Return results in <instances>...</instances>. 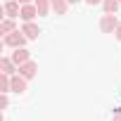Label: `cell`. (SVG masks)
<instances>
[{"instance_id": "1", "label": "cell", "mask_w": 121, "mask_h": 121, "mask_svg": "<svg viewBox=\"0 0 121 121\" xmlns=\"http://www.w3.org/2000/svg\"><path fill=\"white\" fill-rule=\"evenodd\" d=\"M26 40H29V38H26V36H24L19 29L5 36V45H7V48H12V50H17V48H24V45H26Z\"/></svg>"}, {"instance_id": "2", "label": "cell", "mask_w": 121, "mask_h": 121, "mask_svg": "<svg viewBox=\"0 0 121 121\" xmlns=\"http://www.w3.org/2000/svg\"><path fill=\"white\" fill-rule=\"evenodd\" d=\"M119 24H121V22L116 19V14H107V12H104L102 19H100V31H102V33H114Z\"/></svg>"}, {"instance_id": "3", "label": "cell", "mask_w": 121, "mask_h": 121, "mask_svg": "<svg viewBox=\"0 0 121 121\" xmlns=\"http://www.w3.org/2000/svg\"><path fill=\"white\" fill-rule=\"evenodd\" d=\"M5 17H10V19H14V17H19V12H22V3L19 0H5Z\"/></svg>"}, {"instance_id": "4", "label": "cell", "mask_w": 121, "mask_h": 121, "mask_svg": "<svg viewBox=\"0 0 121 121\" xmlns=\"http://www.w3.org/2000/svg\"><path fill=\"white\" fill-rule=\"evenodd\" d=\"M19 74H22L24 78H29V81H31V78L38 74V64L33 62V59H29V62H24V64L19 67Z\"/></svg>"}, {"instance_id": "5", "label": "cell", "mask_w": 121, "mask_h": 121, "mask_svg": "<svg viewBox=\"0 0 121 121\" xmlns=\"http://www.w3.org/2000/svg\"><path fill=\"white\" fill-rule=\"evenodd\" d=\"M10 57L14 59V64H17V67H22L24 62H29V59H31V52H29L26 48H17V50H14Z\"/></svg>"}, {"instance_id": "6", "label": "cell", "mask_w": 121, "mask_h": 121, "mask_svg": "<svg viewBox=\"0 0 121 121\" xmlns=\"http://www.w3.org/2000/svg\"><path fill=\"white\" fill-rule=\"evenodd\" d=\"M19 17H22L24 22H33V19L38 17V10H36V5H33V3H29V5H22V12H19Z\"/></svg>"}, {"instance_id": "7", "label": "cell", "mask_w": 121, "mask_h": 121, "mask_svg": "<svg viewBox=\"0 0 121 121\" xmlns=\"http://www.w3.org/2000/svg\"><path fill=\"white\" fill-rule=\"evenodd\" d=\"M22 33H24L29 40H36V38H38V33H40V29H38V24H33V22H24Z\"/></svg>"}, {"instance_id": "8", "label": "cell", "mask_w": 121, "mask_h": 121, "mask_svg": "<svg viewBox=\"0 0 121 121\" xmlns=\"http://www.w3.org/2000/svg\"><path fill=\"white\" fill-rule=\"evenodd\" d=\"M0 69H3L5 74H10V76H14V74L19 71V67L14 64V59H12V57H3V59H0Z\"/></svg>"}, {"instance_id": "9", "label": "cell", "mask_w": 121, "mask_h": 121, "mask_svg": "<svg viewBox=\"0 0 121 121\" xmlns=\"http://www.w3.org/2000/svg\"><path fill=\"white\" fill-rule=\"evenodd\" d=\"M26 83H29V78H24L19 71L12 76V93H24L26 90Z\"/></svg>"}, {"instance_id": "10", "label": "cell", "mask_w": 121, "mask_h": 121, "mask_svg": "<svg viewBox=\"0 0 121 121\" xmlns=\"http://www.w3.org/2000/svg\"><path fill=\"white\" fill-rule=\"evenodd\" d=\"M119 7H121L119 0H102V10H104L107 14H116V12H119Z\"/></svg>"}, {"instance_id": "11", "label": "cell", "mask_w": 121, "mask_h": 121, "mask_svg": "<svg viewBox=\"0 0 121 121\" xmlns=\"http://www.w3.org/2000/svg\"><path fill=\"white\" fill-rule=\"evenodd\" d=\"M36 10H38V17H45V14H50V10H52V5H50V0H36Z\"/></svg>"}, {"instance_id": "12", "label": "cell", "mask_w": 121, "mask_h": 121, "mask_svg": "<svg viewBox=\"0 0 121 121\" xmlns=\"http://www.w3.org/2000/svg\"><path fill=\"white\" fill-rule=\"evenodd\" d=\"M12 31H17V24H14V19H10V17H5L3 22H0V33H12Z\"/></svg>"}, {"instance_id": "13", "label": "cell", "mask_w": 121, "mask_h": 121, "mask_svg": "<svg viewBox=\"0 0 121 121\" xmlns=\"http://www.w3.org/2000/svg\"><path fill=\"white\" fill-rule=\"evenodd\" d=\"M50 5H52V10H55L57 14H67V10H69V0H50Z\"/></svg>"}, {"instance_id": "14", "label": "cell", "mask_w": 121, "mask_h": 121, "mask_svg": "<svg viewBox=\"0 0 121 121\" xmlns=\"http://www.w3.org/2000/svg\"><path fill=\"white\" fill-rule=\"evenodd\" d=\"M7 102H10L7 100V93H3V97H0V107H7Z\"/></svg>"}, {"instance_id": "15", "label": "cell", "mask_w": 121, "mask_h": 121, "mask_svg": "<svg viewBox=\"0 0 121 121\" xmlns=\"http://www.w3.org/2000/svg\"><path fill=\"white\" fill-rule=\"evenodd\" d=\"M112 121H121V109H114V119Z\"/></svg>"}, {"instance_id": "16", "label": "cell", "mask_w": 121, "mask_h": 121, "mask_svg": "<svg viewBox=\"0 0 121 121\" xmlns=\"http://www.w3.org/2000/svg\"><path fill=\"white\" fill-rule=\"evenodd\" d=\"M114 36H116V40H121V24L116 26V31H114Z\"/></svg>"}, {"instance_id": "17", "label": "cell", "mask_w": 121, "mask_h": 121, "mask_svg": "<svg viewBox=\"0 0 121 121\" xmlns=\"http://www.w3.org/2000/svg\"><path fill=\"white\" fill-rule=\"evenodd\" d=\"M83 3H88V5H102V0H83Z\"/></svg>"}, {"instance_id": "18", "label": "cell", "mask_w": 121, "mask_h": 121, "mask_svg": "<svg viewBox=\"0 0 121 121\" xmlns=\"http://www.w3.org/2000/svg\"><path fill=\"white\" fill-rule=\"evenodd\" d=\"M19 3L22 5H29V3H36V0H19Z\"/></svg>"}, {"instance_id": "19", "label": "cell", "mask_w": 121, "mask_h": 121, "mask_svg": "<svg viewBox=\"0 0 121 121\" xmlns=\"http://www.w3.org/2000/svg\"><path fill=\"white\" fill-rule=\"evenodd\" d=\"M76 3H81V0H69V5H76Z\"/></svg>"}, {"instance_id": "20", "label": "cell", "mask_w": 121, "mask_h": 121, "mask_svg": "<svg viewBox=\"0 0 121 121\" xmlns=\"http://www.w3.org/2000/svg\"><path fill=\"white\" fill-rule=\"evenodd\" d=\"M119 3H121V0H119Z\"/></svg>"}]
</instances>
